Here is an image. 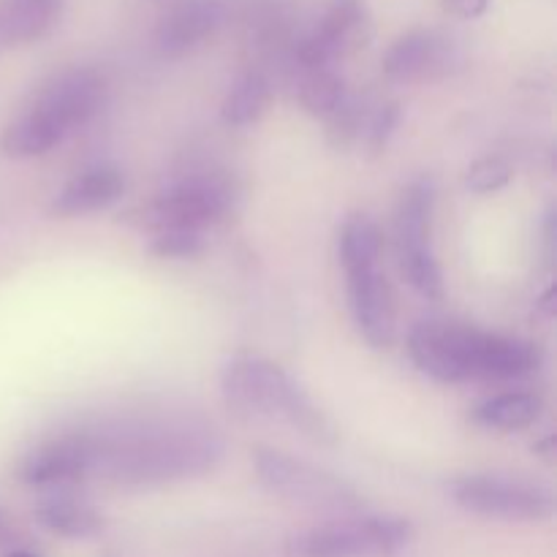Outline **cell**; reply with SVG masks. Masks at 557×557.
<instances>
[{
  "label": "cell",
  "mask_w": 557,
  "mask_h": 557,
  "mask_svg": "<svg viewBox=\"0 0 557 557\" xmlns=\"http://www.w3.org/2000/svg\"><path fill=\"white\" fill-rule=\"evenodd\" d=\"M82 482L156 487L210 473L223 457L215 428L194 417H136L71 430Z\"/></svg>",
  "instance_id": "6da1fadb"
},
{
  "label": "cell",
  "mask_w": 557,
  "mask_h": 557,
  "mask_svg": "<svg viewBox=\"0 0 557 557\" xmlns=\"http://www.w3.org/2000/svg\"><path fill=\"white\" fill-rule=\"evenodd\" d=\"M408 354L424 375L441 384L520 379L533 373L539 362L531 343L444 321L413 326L408 335Z\"/></svg>",
  "instance_id": "7a4b0ae2"
},
{
  "label": "cell",
  "mask_w": 557,
  "mask_h": 557,
  "mask_svg": "<svg viewBox=\"0 0 557 557\" xmlns=\"http://www.w3.org/2000/svg\"><path fill=\"white\" fill-rule=\"evenodd\" d=\"M107 82L92 69H65L44 82L30 107L11 120L3 134V152L11 158L47 156L85 128L103 109Z\"/></svg>",
  "instance_id": "3957f363"
},
{
  "label": "cell",
  "mask_w": 557,
  "mask_h": 557,
  "mask_svg": "<svg viewBox=\"0 0 557 557\" xmlns=\"http://www.w3.org/2000/svg\"><path fill=\"white\" fill-rule=\"evenodd\" d=\"M223 400L245 422H277L315 444H335L337 430L297 381L270 359L239 357L223 370Z\"/></svg>",
  "instance_id": "277c9868"
},
{
  "label": "cell",
  "mask_w": 557,
  "mask_h": 557,
  "mask_svg": "<svg viewBox=\"0 0 557 557\" xmlns=\"http://www.w3.org/2000/svg\"><path fill=\"white\" fill-rule=\"evenodd\" d=\"M384 234L368 215L348 218L341 234V261L346 270L348 308L357 330L373 348H389L397 337V305L386 272Z\"/></svg>",
  "instance_id": "5b68a950"
},
{
  "label": "cell",
  "mask_w": 557,
  "mask_h": 557,
  "mask_svg": "<svg viewBox=\"0 0 557 557\" xmlns=\"http://www.w3.org/2000/svg\"><path fill=\"white\" fill-rule=\"evenodd\" d=\"M411 539V522L400 517H351L294 533L286 557H392Z\"/></svg>",
  "instance_id": "8992f818"
},
{
  "label": "cell",
  "mask_w": 557,
  "mask_h": 557,
  "mask_svg": "<svg viewBox=\"0 0 557 557\" xmlns=\"http://www.w3.org/2000/svg\"><path fill=\"white\" fill-rule=\"evenodd\" d=\"M253 466L261 487L277 498L308 506V509L343 511V515L362 509V498L351 484L324 468L294 460L286 451L259 446L253 451Z\"/></svg>",
  "instance_id": "52a82bcc"
},
{
  "label": "cell",
  "mask_w": 557,
  "mask_h": 557,
  "mask_svg": "<svg viewBox=\"0 0 557 557\" xmlns=\"http://www.w3.org/2000/svg\"><path fill=\"white\" fill-rule=\"evenodd\" d=\"M433 185L419 180L403 190L395 210V253L403 277L422 297H444V275L433 250Z\"/></svg>",
  "instance_id": "ba28073f"
},
{
  "label": "cell",
  "mask_w": 557,
  "mask_h": 557,
  "mask_svg": "<svg viewBox=\"0 0 557 557\" xmlns=\"http://www.w3.org/2000/svg\"><path fill=\"white\" fill-rule=\"evenodd\" d=\"M234 190L221 174H194L163 194H158L141 212L145 226L152 232L185 228V232H205L207 226L221 221L232 210Z\"/></svg>",
  "instance_id": "9c48e42d"
},
{
  "label": "cell",
  "mask_w": 557,
  "mask_h": 557,
  "mask_svg": "<svg viewBox=\"0 0 557 557\" xmlns=\"http://www.w3.org/2000/svg\"><path fill=\"white\" fill-rule=\"evenodd\" d=\"M457 506L479 517L504 522H542L555 515L549 490L500 476H462L449 484Z\"/></svg>",
  "instance_id": "30bf717a"
},
{
  "label": "cell",
  "mask_w": 557,
  "mask_h": 557,
  "mask_svg": "<svg viewBox=\"0 0 557 557\" xmlns=\"http://www.w3.org/2000/svg\"><path fill=\"white\" fill-rule=\"evenodd\" d=\"M373 22L364 0H326L308 36L299 38L297 60L302 69H332V63L348 58L370 41Z\"/></svg>",
  "instance_id": "8fae6325"
},
{
  "label": "cell",
  "mask_w": 557,
  "mask_h": 557,
  "mask_svg": "<svg viewBox=\"0 0 557 557\" xmlns=\"http://www.w3.org/2000/svg\"><path fill=\"white\" fill-rule=\"evenodd\" d=\"M460 65L462 52L455 38L430 27L403 33L384 54L386 79L406 82V85L444 79Z\"/></svg>",
  "instance_id": "7c38bea8"
},
{
  "label": "cell",
  "mask_w": 557,
  "mask_h": 557,
  "mask_svg": "<svg viewBox=\"0 0 557 557\" xmlns=\"http://www.w3.org/2000/svg\"><path fill=\"white\" fill-rule=\"evenodd\" d=\"M226 20V0H174L156 25V49L163 58H183L210 41Z\"/></svg>",
  "instance_id": "4fadbf2b"
},
{
  "label": "cell",
  "mask_w": 557,
  "mask_h": 557,
  "mask_svg": "<svg viewBox=\"0 0 557 557\" xmlns=\"http://www.w3.org/2000/svg\"><path fill=\"white\" fill-rule=\"evenodd\" d=\"M123 172L117 166L101 163V166L85 169L82 174L71 177L52 199L49 212L54 218H79L87 215V212L107 210L109 205H114L123 196Z\"/></svg>",
  "instance_id": "5bb4252c"
},
{
  "label": "cell",
  "mask_w": 557,
  "mask_h": 557,
  "mask_svg": "<svg viewBox=\"0 0 557 557\" xmlns=\"http://www.w3.org/2000/svg\"><path fill=\"white\" fill-rule=\"evenodd\" d=\"M63 0H0V49L22 47L47 36Z\"/></svg>",
  "instance_id": "9a60e30c"
},
{
  "label": "cell",
  "mask_w": 557,
  "mask_h": 557,
  "mask_svg": "<svg viewBox=\"0 0 557 557\" xmlns=\"http://www.w3.org/2000/svg\"><path fill=\"white\" fill-rule=\"evenodd\" d=\"M36 522L63 539H92L103 531V517L90 504L74 498L44 500L36 509Z\"/></svg>",
  "instance_id": "2e32d148"
},
{
  "label": "cell",
  "mask_w": 557,
  "mask_h": 557,
  "mask_svg": "<svg viewBox=\"0 0 557 557\" xmlns=\"http://www.w3.org/2000/svg\"><path fill=\"white\" fill-rule=\"evenodd\" d=\"M539 417H542V400L531 392H504V395L484 400L473 411V419L482 428L504 430V433L531 428V424H536Z\"/></svg>",
  "instance_id": "e0dca14e"
},
{
  "label": "cell",
  "mask_w": 557,
  "mask_h": 557,
  "mask_svg": "<svg viewBox=\"0 0 557 557\" xmlns=\"http://www.w3.org/2000/svg\"><path fill=\"white\" fill-rule=\"evenodd\" d=\"M272 87L261 71H245L221 103V120L234 128L253 125L270 109Z\"/></svg>",
  "instance_id": "ac0fdd59"
},
{
  "label": "cell",
  "mask_w": 557,
  "mask_h": 557,
  "mask_svg": "<svg viewBox=\"0 0 557 557\" xmlns=\"http://www.w3.org/2000/svg\"><path fill=\"white\" fill-rule=\"evenodd\" d=\"M299 101L313 117H332L346 101V85L335 69H302Z\"/></svg>",
  "instance_id": "d6986e66"
},
{
  "label": "cell",
  "mask_w": 557,
  "mask_h": 557,
  "mask_svg": "<svg viewBox=\"0 0 557 557\" xmlns=\"http://www.w3.org/2000/svg\"><path fill=\"white\" fill-rule=\"evenodd\" d=\"M150 250L161 259H194L205 250V237H201V232L166 228V232H156Z\"/></svg>",
  "instance_id": "ffe728a7"
},
{
  "label": "cell",
  "mask_w": 557,
  "mask_h": 557,
  "mask_svg": "<svg viewBox=\"0 0 557 557\" xmlns=\"http://www.w3.org/2000/svg\"><path fill=\"white\" fill-rule=\"evenodd\" d=\"M511 180V166L498 156L479 158L471 169H468V188L473 194H495V190L506 188Z\"/></svg>",
  "instance_id": "44dd1931"
},
{
  "label": "cell",
  "mask_w": 557,
  "mask_h": 557,
  "mask_svg": "<svg viewBox=\"0 0 557 557\" xmlns=\"http://www.w3.org/2000/svg\"><path fill=\"white\" fill-rule=\"evenodd\" d=\"M397 117H400V109H397V103H379V109L375 112H368V123H364V141H368L370 150H384L386 147V139L392 136V131H395L397 125Z\"/></svg>",
  "instance_id": "7402d4cb"
},
{
  "label": "cell",
  "mask_w": 557,
  "mask_h": 557,
  "mask_svg": "<svg viewBox=\"0 0 557 557\" xmlns=\"http://www.w3.org/2000/svg\"><path fill=\"white\" fill-rule=\"evenodd\" d=\"M441 5L457 20H479L487 14L490 0H441Z\"/></svg>",
  "instance_id": "603a6c76"
},
{
  "label": "cell",
  "mask_w": 557,
  "mask_h": 557,
  "mask_svg": "<svg viewBox=\"0 0 557 557\" xmlns=\"http://www.w3.org/2000/svg\"><path fill=\"white\" fill-rule=\"evenodd\" d=\"M11 536H14V528H11L9 517L0 511V547H5V544L11 542Z\"/></svg>",
  "instance_id": "cb8c5ba5"
},
{
  "label": "cell",
  "mask_w": 557,
  "mask_h": 557,
  "mask_svg": "<svg viewBox=\"0 0 557 557\" xmlns=\"http://www.w3.org/2000/svg\"><path fill=\"white\" fill-rule=\"evenodd\" d=\"M3 557H41V555L33 553V549H9Z\"/></svg>",
  "instance_id": "d4e9b609"
}]
</instances>
